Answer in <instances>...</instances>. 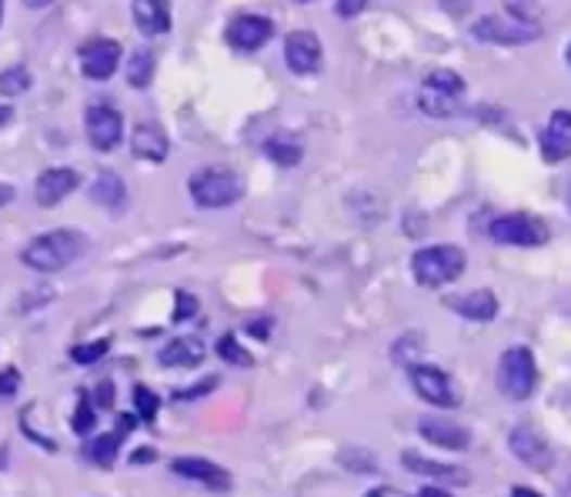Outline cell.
Listing matches in <instances>:
<instances>
[{
	"label": "cell",
	"mask_w": 571,
	"mask_h": 497,
	"mask_svg": "<svg viewBox=\"0 0 571 497\" xmlns=\"http://www.w3.org/2000/svg\"><path fill=\"white\" fill-rule=\"evenodd\" d=\"M511 497H542L538 490H532V487H515L511 490Z\"/></svg>",
	"instance_id": "cell-43"
},
{
	"label": "cell",
	"mask_w": 571,
	"mask_h": 497,
	"mask_svg": "<svg viewBox=\"0 0 571 497\" xmlns=\"http://www.w3.org/2000/svg\"><path fill=\"white\" fill-rule=\"evenodd\" d=\"M538 384V368H535V357L529 347H508L498 360V387L505 397L511 400H524L532 397Z\"/></svg>",
	"instance_id": "cell-6"
},
{
	"label": "cell",
	"mask_w": 571,
	"mask_h": 497,
	"mask_svg": "<svg viewBox=\"0 0 571 497\" xmlns=\"http://www.w3.org/2000/svg\"><path fill=\"white\" fill-rule=\"evenodd\" d=\"M248 331L254 337H271V321H254V324H248Z\"/></svg>",
	"instance_id": "cell-36"
},
{
	"label": "cell",
	"mask_w": 571,
	"mask_h": 497,
	"mask_svg": "<svg viewBox=\"0 0 571 497\" xmlns=\"http://www.w3.org/2000/svg\"><path fill=\"white\" fill-rule=\"evenodd\" d=\"M30 87V71L24 64H14L8 71H0V94L4 98H21Z\"/></svg>",
	"instance_id": "cell-27"
},
{
	"label": "cell",
	"mask_w": 571,
	"mask_h": 497,
	"mask_svg": "<svg viewBox=\"0 0 571 497\" xmlns=\"http://www.w3.org/2000/svg\"><path fill=\"white\" fill-rule=\"evenodd\" d=\"M271 34H275V24H271L268 17H257V14H241V17H234V21L228 24V30H225L228 43H231L234 51H241V54L261 51V48H265V43L271 40Z\"/></svg>",
	"instance_id": "cell-10"
},
{
	"label": "cell",
	"mask_w": 571,
	"mask_h": 497,
	"mask_svg": "<svg viewBox=\"0 0 571 497\" xmlns=\"http://www.w3.org/2000/svg\"><path fill=\"white\" fill-rule=\"evenodd\" d=\"M84 251V238L71 228H58V231H48L34 238L24 251H21V260L37 270V275H58V270L71 267Z\"/></svg>",
	"instance_id": "cell-1"
},
{
	"label": "cell",
	"mask_w": 571,
	"mask_h": 497,
	"mask_svg": "<svg viewBox=\"0 0 571 497\" xmlns=\"http://www.w3.org/2000/svg\"><path fill=\"white\" fill-rule=\"evenodd\" d=\"M301 4H307V0H301Z\"/></svg>",
	"instance_id": "cell-48"
},
{
	"label": "cell",
	"mask_w": 571,
	"mask_h": 497,
	"mask_svg": "<svg viewBox=\"0 0 571 497\" xmlns=\"http://www.w3.org/2000/svg\"><path fill=\"white\" fill-rule=\"evenodd\" d=\"M11 201H14V188L11 184H0V207L11 204Z\"/></svg>",
	"instance_id": "cell-40"
},
{
	"label": "cell",
	"mask_w": 571,
	"mask_h": 497,
	"mask_svg": "<svg viewBox=\"0 0 571 497\" xmlns=\"http://www.w3.org/2000/svg\"><path fill=\"white\" fill-rule=\"evenodd\" d=\"M127 424H130V418H124L117 431H107V434L94 437L91 447H87V458H91L98 468H111V464L117 461V450H120V441H124V428H127Z\"/></svg>",
	"instance_id": "cell-24"
},
{
	"label": "cell",
	"mask_w": 571,
	"mask_h": 497,
	"mask_svg": "<svg viewBox=\"0 0 571 497\" xmlns=\"http://www.w3.org/2000/svg\"><path fill=\"white\" fill-rule=\"evenodd\" d=\"M405 468L411 474H424V477H434V481H468V474L461 468H452V464H442V461H431V458H421L415 450H405L402 455Z\"/></svg>",
	"instance_id": "cell-23"
},
{
	"label": "cell",
	"mask_w": 571,
	"mask_h": 497,
	"mask_svg": "<svg viewBox=\"0 0 571 497\" xmlns=\"http://www.w3.org/2000/svg\"><path fill=\"white\" fill-rule=\"evenodd\" d=\"M8 120H11V107L0 104V124H8Z\"/></svg>",
	"instance_id": "cell-44"
},
{
	"label": "cell",
	"mask_w": 571,
	"mask_h": 497,
	"mask_svg": "<svg viewBox=\"0 0 571 497\" xmlns=\"http://www.w3.org/2000/svg\"><path fill=\"white\" fill-rule=\"evenodd\" d=\"M188 188L198 207H231L244 194L241 177L231 167H201L188 180Z\"/></svg>",
	"instance_id": "cell-4"
},
{
	"label": "cell",
	"mask_w": 571,
	"mask_h": 497,
	"mask_svg": "<svg viewBox=\"0 0 571 497\" xmlns=\"http://www.w3.org/2000/svg\"><path fill=\"white\" fill-rule=\"evenodd\" d=\"M568 67H571V43H568Z\"/></svg>",
	"instance_id": "cell-46"
},
{
	"label": "cell",
	"mask_w": 571,
	"mask_h": 497,
	"mask_svg": "<svg viewBox=\"0 0 571 497\" xmlns=\"http://www.w3.org/2000/svg\"><path fill=\"white\" fill-rule=\"evenodd\" d=\"M542 157L548 164H561L571 157V111L558 107L548 117V124L542 130Z\"/></svg>",
	"instance_id": "cell-14"
},
{
	"label": "cell",
	"mask_w": 571,
	"mask_h": 497,
	"mask_svg": "<svg viewBox=\"0 0 571 497\" xmlns=\"http://www.w3.org/2000/svg\"><path fill=\"white\" fill-rule=\"evenodd\" d=\"M418 431H421V437H424L428 444L445 447V450H461V447H468V441H471L465 428H458V424H452V421H442V418H421V421H418Z\"/></svg>",
	"instance_id": "cell-20"
},
{
	"label": "cell",
	"mask_w": 571,
	"mask_h": 497,
	"mask_svg": "<svg viewBox=\"0 0 571 497\" xmlns=\"http://www.w3.org/2000/svg\"><path fill=\"white\" fill-rule=\"evenodd\" d=\"M87 127V141H91L94 151H114L124 138V117L117 107L111 104H91L84 117Z\"/></svg>",
	"instance_id": "cell-8"
},
{
	"label": "cell",
	"mask_w": 571,
	"mask_h": 497,
	"mask_svg": "<svg viewBox=\"0 0 571 497\" xmlns=\"http://www.w3.org/2000/svg\"><path fill=\"white\" fill-rule=\"evenodd\" d=\"M170 471L188 477V481H198V484H204L207 490H217V494L231 490V474L221 464L207 461V458H178V461H170Z\"/></svg>",
	"instance_id": "cell-15"
},
{
	"label": "cell",
	"mask_w": 571,
	"mask_h": 497,
	"mask_svg": "<svg viewBox=\"0 0 571 497\" xmlns=\"http://www.w3.org/2000/svg\"><path fill=\"white\" fill-rule=\"evenodd\" d=\"M111 397H114V387H111V384H101V391H98V408H107Z\"/></svg>",
	"instance_id": "cell-38"
},
{
	"label": "cell",
	"mask_w": 571,
	"mask_h": 497,
	"mask_svg": "<svg viewBox=\"0 0 571 497\" xmlns=\"http://www.w3.org/2000/svg\"><path fill=\"white\" fill-rule=\"evenodd\" d=\"M77 61H80L84 77L107 80L117 71V64H120V43L111 40V37H91V40L80 43Z\"/></svg>",
	"instance_id": "cell-9"
},
{
	"label": "cell",
	"mask_w": 571,
	"mask_h": 497,
	"mask_svg": "<svg viewBox=\"0 0 571 497\" xmlns=\"http://www.w3.org/2000/svg\"><path fill=\"white\" fill-rule=\"evenodd\" d=\"M411 384L428 404H434V408H455V404H458L452 378L445 371H437V368H415L411 371Z\"/></svg>",
	"instance_id": "cell-16"
},
{
	"label": "cell",
	"mask_w": 571,
	"mask_h": 497,
	"mask_svg": "<svg viewBox=\"0 0 571 497\" xmlns=\"http://www.w3.org/2000/svg\"><path fill=\"white\" fill-rule=\"evenodd\" d=\"M474 37L485 43H502V48H521V43H532L542 37V27L515 11H502V14H485L481 21H474Z\"/></svg>",
	"instance_id": "cell-3"
},
{
	"label": "cell",
	"mask_w": 571,
	"mask_h": 497,
	"mask_svg": "<svg viewBox=\"0 0 571 497\" xmlns=\"http://www.w3.org/2000/svg\"><path fill=\"white\" fill-rule=\"evenodd\" d=\"M111 351V341L107 337H101V341H91V344H77L74 351H71V360L74 365H98V360L104 357Z\"/></svg>",
	"instance_id": "cell-29"
},
{
	"label": "cell",
	"mask_w": 571,
	"mask_h": 497,
	"mask_svg": "<svg viewBox=\"0 0 571 497\" xmlns=\"http://www.w3.org/2000/svg\"><path fill=\"white\" fill-rule=\"evenodd\" d=\"M418 497H452V494H448L445 487H424V490H421Z\"/></svg>",
	"instance_id": "cell-41"
},
{
	"label": "cell",
	"mask_w": 571,
	"mask_h": 497,
	"mask_svg": "<svg viewBox=\"0 0 571 497\" xmlns=\"http://www.w3.org/2000/svg\"><path fill=\"white\" fill-rule=\"evenodd\" d=\"M465 264H468V257L461 247L434 244V247H421L411 257V275L421 288H445L465 275Z\"/></svg>",
	"instance_id": "cell-2"
},
{
	"label": "cell",
	"mask_w": 571,
	"mask_h": 497,
	"mask_svg": "<svg viewBox=\"0 0 571 497\" xmlns=\"http://www.w3.org/2000/svg\"><path fill=\"white\" fill-rule=\"evenodd\" d=\"M0 24H4V0H0Z\"/></svg>",
	"instance_id": "cell-45"
},
{
	"label": "cell",
	"mask_w": 571,
	"mask_h": 497,
	"mask_svg": "<svg viewBox=\"0 0 571 497\" xmlns=\"http://www.w3.org/2000/svg\"><path fill=\"white\" fill-rule=\"evenodd\" d=\"M207 357V347H204V341L201 337H174L161 354H157V360H161V368H198L201 360Z\"/></svg>",
	"instance_id": "cell-19"
},
{
	"label": "cell",
	"mask_w": 571,
	"mask_h": 497,
	"mask_svg": "<svg viewBox=\"0 0 571 497\" xmlns=\"http://www.w3.org/2000/svg\"><path fill=\"white\" fill-rule=\"evenodd\" d=\"M368 8V0H338L334 4V11L341 14V17H355V14H361Z\"/></svg>",
	"instance_id": "cell-34"
},
{
	"label": "cell",
	"mask_w": 571,
	"mask_h": 497,
	"mask_svg": "<svg viewBox=\"0 0 571 497\" xmlns=\"http://www.w3.org/2000/svg\"><path fill=\"white\" fill-rule=\"evenodd\" d=\"M321 40L312 30H291L284 37V61L294 74H315L321 67Z\"/></svg>",
	"instance_id": "cell-11"
},
{
	"label": "cell",
	"mask_w": 571,
	"mask_h": 497,
	"mask_svg": "<svg viewBox=\"0 0 571 497\" xmlns=\"http://www.w3.org/2000/svg\"><path fill=\"white\" fill-rule=\"evenodd\" d=\"M135 408H138L141 421H154V418H157V408H161V397H157L151 387L138 384V387H135Z\"/></svg>",
	"instance_id": "cell-31"
},
{
	"label": "cell",
	"mask_w": 571,
	"mask_h": 497,
	"mask_svg": "<svg viewBox=\"0 0 571 497\" xmlns=\"http://www.w3.org/2000/svg\"><path fill=\"white\" fill-rule=\"evenodd\" d=\"M74 431H77V437H87L94 428H98V415H94V404H91V397L87 394H80V400H77V411H74Z\"/></svg>",
	"instance_id": "cell-28"
},
{
	"label": "cell",
	"mask_w": 571,
	"mask_h": 497,
	"mask_svg": "<svg viewBox=\"0 0 571 497\" xmlns=\"http://www.w3.org/2000/svg\"><path fill=\"white\" fill-rule=\"evenodd\" d=\"M265 154L278 164V167H294L301 161V144L294 138H288V133H275V138L265 141Z\"/></svg>",
	"instance_id": "cell-26"
},
{
	"label": "cell",
	"mask_w": 571,
	"mask_h": 497,
	"mask_svg": "<svg viewBox=\"0 0 571 497\" xmlns=\"http://www.w3.org/2000/svg\"><path fill=\"white\" fill-rule=\"evenodd\" d=\"M151 458H154L151 447H141V450H135V455H130V461H135V464H151Z\"/></svg>",
	"instance_id": "cell-37"
},
{
	"label": "cell",
	"mask_w": 571,
	"mask_h": 497,
	"mask_svg": "<svg viewBox=\"0 0 571 497\" xmlns=\"http://www.w3.org/2000/svg\"><path fill=\"white\" fill-rule=\"evenodd\" d=\"M17 387H21V371L17 368H4V371H0V400L14 397Z\"/></svg>",
	"instance_id": "cell-32"
},
{
	"label": "cell",
	"mask_w": 571,
	"mask_h": 497,
	"mask_svg": "<svg viewBox=\"0 0 571 497\" xmlns=\"http://www.w3.org/2000/svg\"><path fill=\"white\" fill-rule=\"evenodd\" d=\"M194 310H198V301H194L188 291H178V307H174V324H181L185 318H191Z\"/></svg>",
	"instance_id": "cell-33"
},
{
	"label": "cell",
	"mask_w": 571,
	"mask_h": 497,
	"mask_svg": "<svg viewBox=\"0 0 571 497\" xmlns=\"http://www.w3.org/2000/svg\"><path fill=\"white\" fill-rule=\"evenodd\" d=\"M167 151H170V144H167V133H164L157 124H151V120L138 124V127H135V133H130V154H135L138 161L161 164V161L167 157Z\"/></svg>",
	"instance_id": "cell-17"
},
{
	"label": "cell",
	"mask_w": 571,
	"mask_h": 497,
	"mask_svg": "<svg viewBox=\"0 0 571 497\" xmlns=\"http://www.w3.org/2000/svg\"><path fill=\"white\" fill-rule=\"evenodd\" d=\"M130 14L144 37H161L170 30V0H130Z\"/></svg>",
	"instance_id": "cell-18"
},
{
	"label": "cell",
	"mask_w": 571,
	"mask_h": 497,
	"mask_svg": "<svg viewBox=\"0 0 571 497\" xmlns=\"http://www.w3.org/2000/svg\"><path fill=\"white\" fill-rule=\"evenodd\" d=\"M465 94V80L455 71H431L421 80L418 90V107L428 117H452L458 114V101Z\"/></svg>",
	"instance_id": "cell-5"
},
{
	"label": "cell",
	"mask_w": 571,
	"mask_h": 497,
	"mask_svg": "<svg viewBox=\"0 0 571 497\" xmlns=\"http://www.w3.org/2000/svg\"><path fill=\"white\" fill-rule=\"evenodd\" d=\"M54 0H24V8H30V11H40V8H51Z\"/></svg>",
	"instance_id": "cell-42"
},
{
	"label": "cell",
	"mask_w": 571,
	"mask_h": 497,
	"mask_svg": "<svg viewBox=\"0 0 571 497\" xmlns=\"http://www.w3.org/2000/svg\"><path fill=\"white\" fill-rule=\"evenodd\" d=\"M448 307L458 310L468 321H492L498 314V297L492 291H471V294L448 297Z\"/></svg>",
	"instance_id": "cell-21"
},
{
	"label": "cell",
	"mask_w": 571,
	"mask_h": 497,
	"mask_svg": "<svg viewBox=\"0 0 571 497\" xmlns=\"http://www.w3.org/2000/svg\"><path fill=\"white\" fill-rule=\"evenodd\" d=\"M91 201H94V204H101V207H107V211L124 207V201H127V188H124V180H120L114 170L98 174V180L91 184Z\"/></svg>",
	"instance_id": "cell-22"
},
{
	"label": "cell",
	"mask_w": 571,
	"mask_h": 497,
	"mask_svg": "<svg viewBox=\"0 0 571 497\" xmlns=\"http://www.w3.org/2000/svg\"><path fill=\"white\" fill-rule=\"evenodd\" d=\"M365 497H405V494L394 490V487H375V490H368Z\"/></svg>",
	"instance_id": "cell-39"
},
{
	"label": "cell",
	"mask_w": 571,
	"mask_h": 497,
	"mask_svg": "<svg viewBox=\"0 0 571 497\" xmlns=\"http://www.w3.org/2000/svg\"><path fill=\"white\" fill-rule=\"evenodd\" d=\"M214 387H217V378H204V384H198V387H191V391H178V400H185V397H198V394L214 391Z\"/></svg>",
	"instance_id": "cell-35"
},
{
	"label": "cell",
	"mask_w": 571,
	"mask_h": 497,
	"mask_svg": "<svg viewBox=\"0 0 571 497\" xmlns=\"http://www.w3.org/2000/svg\"><path fill=\"white\" fill-rule=\"evenodd\" d=\"M217 354H221L228 365H241V368H251L254 365V357L238 344V337L234 334H225L221 341H217Z\"/></svg>",
	"instance_id": "cell-30"
},
{
	"label": "cell",
	"mask_w": 571,
	"mask_h": 497,
	"mask_svg": "<svg viewBox=\"0 0 571 497\" xmlns=\"http://www.w3.org/2000/svg\"><path fill=\"white\" fill-rule=\"evenodd\" d=\"M154 67H157L154 51L151 48H138L135 54H130V61H127V84L144 90L154 80Z\"/></svg>",
	"instance_id": "cell-25"
},
{
	"label": "cell",
	"mask_w": 571,
	"mask_h": 497,
	"mask_svg": "<svg viewBox=\"0 0 571 497\" xmlns=\"http://www.w3.org/2000/svg\"><path fill=\"white\" fill-rule=\"evenodd\" d=\"M80 188V174L71 170V167H51V170H43L37 177V184H34V201L40 207H54L61 204L64 197H71L74 191Z\"/></svg>",
	"instance_id": "cell-13"
},
{
	"label": "cell",
	"mask_w": 571,
	"mask_h": 497,
	"mask_svg": "<svg viewBox=\"0 0 571 497\" xmlns=\"http://www.w3.org/2000/svg\"><path fill=\"white\" fill-rule=\"evenodd\" d=\"M508 447H511V455L524 464V468H532V471H548L551 468V450L545 444V437L529 428V424H518L508 437Z\"/></svg>",
	"instance_id": "cell-12"
},
{
	"label": "cell",
	"mask_w": 571,
	"mask_h": 497,
	"mask_svg": "<svg viewBox=\"0 0 571 497\" xmlns=\"http://www.w3.org/2000/svg\"><path fill=\"white\" fill-rule=\"evenodd\" d=\"M488 234L498 244L511 247H538L548 241V224L538 220L535 214H502L488 224Z\"/></svg>",
	"instance_id": "cell-7"
},
{
	"label": "cell",
	"mask_w": 571,
	"mask_h": 497,
	"mask_svg": "<svg viewBox=\"0 0 571 497\" xmlns=\"http://www.w3.org/2000/svg\"><path fill=\"white\" fill-rule=\"evenodd\" d=\"M568 207H571V191H568Z\"/></svg>",
	"instance_id": "cell-47"
}]
</instances>
